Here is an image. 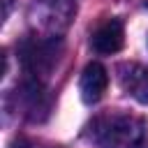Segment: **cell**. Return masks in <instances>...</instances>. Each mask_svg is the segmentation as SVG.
I'll return each mask as SVG.
<instances>
[{
	"label": "cell",
	"mask_w": 148,
	"mask_h": 148,
	"mask_svg": "<svg viewBox=\"0 0 148 148\" xmlns=\"http://www.w3.org/2000/svg\"><path fill=\"white\" fill-rule=\"evenodd\" d=\"M109 86V72L102 62H88L81 72V81H79V90H81V99L86 104H95L102 99V95L106 92Z\"/></svg>",
	"instance_id": "cell-4"
},
{
	"label": "cell",
	"mask_w": 148,
	"mask_h": 148,
	"mask_svg": "<svg viewBox=\"0 0 148 148\" xmlns=\"http://www.w3.org/2000/svg\"><path fill=\"white\" fill-rule=\"evenodd\" d=\"M5 2V16H7V12H9V5H12V0H2Z\"/></svg>",
	"instance_id": "cell-7"
},
{
	"label": "cell",
	"mask_w": 148,
	"mask_h": 148,
	"mask_svg": "<svg viewBox=\"0 0 148 148\" xmlns=\"http://www.w3.org/2000/svg\"><path fill=\"white\" fill-rule=\"evenodd\" d=\"M125 44V28H123V21L118 18H109L104 23H99L90 37V46L102 53V56H111V53H118Z\"/></svg>",
	"instance_id": "cell-3"
},
{
	"label": "cell",
	"mask_w": 148,
	"mask_h": 148,
	"mask_svg": "<svg viewBox=\"0 0 148 148\" xmlns=\"http://www.w3.org/2000/svg\"><path fill=\"white\" fill-rule=\"evenodd\" d=\"M62 56L60 37H28L18 46V58L30 79H46Z\"/></svg>",
	"instance_id": "cell-2"
},
{
	"label": "cell",
	"mask_w": 148,
	"mask_h": 148,
	"mask_svg": "<svg viewBox=\"0 0 148 148\" xmlns=\"http://www.w3.org/2000/svg\"><path fill=\"white\" fill-rule=\"evenodd\" d=\"M118 79L127 95L136 102L148 104V67L139 62H123L118 65Z\"/></svg>",
	"instance_id": "cell-5"
},
{
	"label": "cell",
	"mask_w": 148,
	"mask_h": 148,
	"mask_svg": "<svg viewBox=\"0 0 148 148\" xmlns=\"http://www.w3.org/2000/svg\"><path fill=\"white\" fill-rule=\"evenodd\" d=\"M88 136L99 148H148V123L132 113H102L88 125Z\"/></svg>",
	"instance_id": "cell-1"
},
{
	"label": "cell",
	"mask_w": 148,
	"mask_h": 148,
	"mask_svg": "<svg viewBox=\"0 0 148 148\" xmlns=\"http://www.w3.org/2000/svg\"><path fill=\"white\" fill-rule=\"evenodd\" d=\"M12 148H62V146H51V143H42V141H32V139H16L12 143Z\"/></svg>",
	"instance_id": "cell-6"
}]
</instances>
